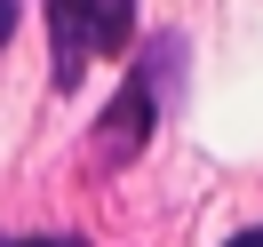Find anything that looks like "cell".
<instances>
[{"instance_id":"cell-1","label":"cell","mask_w":263,"mask_h":247,"mask_svg":"<svg viewBox=\"0 0 263 247\" xmlns=\"http://www.w3.org/2000/svg\"><path fill=\"white\" fill-rule=\"evenodd\" d=\"M144 120H152V80H128V96L104 112V151H112V160H128V151L144 144Z\"/></svg>"},{"instance_id":"cell-2","label":"cell","mask_w":263,"mask_h":247,"mask_svg":"<svg viewBox=\"0 0 263 247\" xmlns=\"http://www.w3.org/2000/svg\"><path fill=\"white\" fill-rule=\"evenodd\" d=\"M80 16H88V48H120L136 24V0H80Z\"/></svg>"},{"instance_id":"cell-3","label":"cell","mask_w":263,"mask_h":247,"mask_svg":"<svg viewBox=\"0 0 263 247\" xmlns=\"http://www.w3.org/2000/svg\"><path fill=\"white\" fill-rule=\"evenodd\" d=\"M8 32H16V0H0V48H8Z\"/></svg>"},{"instance_id":"cell-4","label":"cell","mask_w":263,"mask_h":247,"mask_svg":"<svg viewBox=\"0 0 263 247\" xmlns=\"http://www.w3.org/2000/svg\"><path fill=\"white\" fill-rule=\"evenodd\" d=\"M223 247H263V223H255V231H239V239H223Z\"/></svg>"},{"instance_id":"cell-5","label":"cell","mask_w":263,"mask_h":247,"mask_svg":"<svg viewBox=\"0 0 263 247\" xmlns=\"http://www.w3.org/2000/svg\"><path fill=\"white\" fill-rule=\"evenodd\" d=\"M16 247H80V239H16Z\"/></svg>"}]
</instances>
